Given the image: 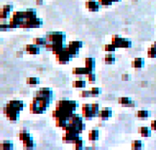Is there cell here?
<instances>
[{
    "instance_id": "83f0119b",
    "label": "cell",
    "mask_w": 156,
    "mask_h": 150,
    "mask_svg": "<svg viewBox=\"0 0 156 150\" xmlns=\"http://www.w3.org/2000/svg\"><path fill=\"white\" fill-rule=\"evenodd\" d=\"M86 78H87V83H89V84H95V81H97V76H95V73H94V71L89 73V74H87Z\"/></svg>"
},
{
    "instance_id": "277c9868",
    "label": "cell",
    "mask_w": 156,
    "mask_h": 150,
    "mask_svg": "<svg viewBox=\"0 0 156 150\" xmlns=\"http://www.w3.org/2000/svg\"><path fill=\"white\" fill-rule=\"evenodd\" d=\"M23 107H25V102L22 99H12L7 102L5 109H3V114H5V117L8 121L16 122L20 119V114H22Z\"/></svg>"
},
{
    "instance_id": "484cf974",
    "label": "cell",
    "mask_w": 156,
    "mask_h": 150,
    "mask_svg": "<svg viewBox=\"0 0 156 150\" xmlns=\"http://www.w3.org/2000/svg\"><path fill=\"white\" fill-rule=\"evenodd\" d=\"M13 147H15V144L12 142V140H3V142L0 144V148L2 150H12Z\"/></svg>"
},
{
    "instance_id": "ac0fdd59",
    "label": "cell",
    "mask_w": 156,
    "mask_h": 150,
    "mask_svg": "<svg viewBox=\"0 0 156 150\" xmlns=\"http://www.w3.org/2000/svg\"><path fill=\"white\" fill-rule=\"evenodd\" d=\"M132 68L133 69H141V68H145V59L143 58H135L132 61Z\"/></svg>"
},
{
    "instance_id": "5bb4252c",
    "label": "cell",
    "mask_w": 156,
    "mask_h": 150,
    "mask_svg": "<svg viewBox=\"0 0 156 150\" xmlns=\"http://www.w3.org/2000/svg\"><path fill=\"white\" fill-rule=\"evenodd\" d=\"M86 8L89 12H92V13H97V12L102 8V5H100L99 0H87V2H86Z\"/></svg>"
},
{
    "instance_id": "ffe728a7",
    "label": "cell",
    "mask_w": 156,
    "mask_h": 150,
    "mask_svg": "<svg viewBox=\"0 0 156 150\" xmlns=\"http://www.w3.org/2000/svg\"><path fill=\"white\" fill-rule=\"evenodd\" d=\"M38 84H40V79H38L36 76H30V78H27V86H28V88H38Z\"/></svg>"
},
{
    "instance_id": "9a60e30c",
    "label": "cell",
    "mask_w": 156,
    "mask_h": 150,
    "mask_svg": "<svg viewBox=\"0 0 156 150\" xmlns=\"http://www.w3.org/2000/svg\"><path fill=\"white\" fill-rule=\"evenodd\" d=\"M87 78H84V76H77V78L74 79V83H73V86L76 89H86L87 88Z\"/></svg>"
},
{
    "instance_id": "d590c367",
    "label": "cell",
    "mask_w": 156,
    "mask_h": 150,
    "mask_svg": "<svg viewBox=\"0 0 156 150\" xmlns=\"http://www.w3.org/2000/svg\"><path fill=\"white\" fill-rule=\"evenodd\" d=\"M113 2H115V3H117V2H120V0H113Z\"/></svg>"
},
{
    "instance_id": "cb8c5ba5",
    "label": "cell",
    "mask_w": 156,
    "mask_h": 150,
    "mask_svg": "<svg viewBox=\"0 0 156 150\" xmlns=\"http://www.w3.org/2000/svg\"><path fill=\"white\" fill-rule=\"evenodd\" d=\"M104 61L105 64H113L117 61V58H115V53H105V58H104Z\"/></svg>"
},
{
    "instance_id": "f546056e",
    "label": "cell",
    "mask_w": 156,
    "mask_h": 150,
    "mask_svg": "<svg viewBox=\"0 0 156 150\" xmlns=\"http://www.w3.org/2000/svg\"><path fill=\"white\" fill-rule=\"evenodd\" d=\"M143 147H145L143 140H133L132 142V148H143Z\"/></svg>"
},
{
    "instance_id": "7a4b0ae2",
    "label": "cell",
    "mask_w": 156,
    "mask_h": 150,
    "mask_svg": "<svg viewBox=\"0 0 156 150\" xmlns=\"http://www.w3.org/2000/svg\"><path fill=\"white\" fill-rule=\"evenodd\" d=\"M77 101H71V99H62L59 101L56 104V111L53 112V117H54V121H56V126L62 129V126H64V122H66V119L67 117H71L76 111H77Z\"/></svg>"
},
{
    "instance_id": "d6a6232c",
    "label": "cell",
    "mask_w": 156,
    "mask_h": 150,
    "mask_svg": "<svg viewBox=\"0 0 156 150\" xmlns=\"http://www.w3.org/2000/svg\"><path fill=\"white\" fill-rule=\"evenodd\" d=\"M73 145H74V148H82V147H84V142H82V139H81V137H79V139L76 140V142H74Z\"/></svg>"
},
{
    "instance_id": "603a6c76",
    "label": "cell",
    "mask_w": 156,
    "mask_h": 150,
    "mask_svg": "<svg viewBox=\"0 0 156 150\" xmlns=\"http://www.w3.org/2000/svg\"><path fill=\"white\" fill-rule=\"evenodd\" d=\"M33 43H36L38 46H41V48H46V45H48V40H46V36H36Z\"/></svg>"
},
{
    "instance_id": "e575fe53",
    "label": "cell",
    "mask_w": 156,
    "mask_h": 150,
    "mask_svg": "<svg viewBox=\"0 0 156 150\" xmlns=\"http://www.w3.org/2000/svg\"><path fill=\"white\" fill-rule=\"evenodd\" d=\"M150 127H151V130H153V132H156V119H154V121H151Z\"/></svg>"
},
{
    "instance_id": "44dd1931",
    "label": "cell",
    "mask_w": 156,
    "mask_h": 150,
    "mask_svg": "<svg viewBox=\"0 0 156 150\" xmlns=\"http://www.w3.org/2000/svg\"><path fill=\"white\" fill-rule=\"evenodd\" d=\"M84 66L87 68L89 71H95V59L94 58H86V63H84Z\"/></svg>"
},
{
    "instance_id": "d6986e66",
    "label": "cell",
    "mask_w": 156,
    "mask_h": 150,
    "mask_svg": "<svg viewBox=\"0 0 156 150\" xmlns=\"http://www.w3.org/2000/svg\"><path fill=\"white\" fill-rule=\"evenodd\" d=\"M119 104L123 106V107H135V102L130 99V97H120V99H119Z\"/></svg>"
},
{
    "instance_id": "e0dca14e",
    "label": "cell",
    "mask_w": 156,
    "mask_h": 150,
    "mask_svg": "<svg viewBox=\"0 0 156 150\" xmlns=\"http://www.w3.org/2000/svg\"><path fill=\"white\" fill-rule=\"evenodd\" d=\"M89 73H92V71H89L86 66H77V68H74V69H73V74L74 76H84V78H86Z\"/></svg>"
},
{
    "instance_id": "30bf717a",
    "label": "cell",
    "mask_w": 156,
    "mask_h": 150,
    "mask_svg": "<svg viewBox=\"0 0 156 150\" xmlns=\"http://www.w3.org/2000/svg\"><path fill=\"white\" fill-rule=\"evenodd\" d=\"M81 137V134L79 132H76V130H71V129H67V130H64V137H62V140L67 144H74L76 140Z\"/></svg>"
},
{
    "instance_id": "5b68a950",
    "label": "cell",
    "mask_w": 156,
    "mask_h": 150,
    "mask_svg": "<svg viewBox=\"0 0 156 150\" xmlns=\"http://www.w3.org/2000/svg\"><path fill=\"white\" fill-rule=\"evenodd\" d=\"M99 111H100V106L97 102H92V104H82V117L86 121H92L99 115Z\"/></svg>"
},
{
    "instance_id": "6da1fadb",
    "label": "cell",
    "mask_w": 156,
    "mask_h": 150,
    "mask_svg": "<svg viewBox=\"0 0 156 150\" xmlns=\"http://www.w3.org/2000/svg\"><path fill=\"white\" fill-rule=\"evenodd\" d=\"M53 91L49 88H41L38 89V92L35 94V97H33L31 104H30V111L31 114H44L46 111H48L49 104L53 102Z\"/></svg>"
},
{
    "instance_id": "7c38bea8",
    "label": "cell",
    "mask_w": 156,
    "mask_h": 150,
    "mask_svg": "<svg viewBox=\"0 0 156 150\" xmlns=\"http://www.w3.org/2000/svg\"><path fill=\"white\" fill-rule=\"evenodd\" d=\"M66 46H67V48H69L71 51H73V54H74V56H77V54H79V51L82 50V41L74 40V41H69Z\"/></svg>"
},
{
    "instance_id": "2e32d148",
    "label": "cell",
    "mask_w": 156,
    "mask_h": 150,
    "mask_svg": "<svg viewBox=\"0 0 156 150\" xmlns=\"http://www.w3.org/2000/svg\"><path fill=\"white\" fill-rule=\"evenodd\" d=\"M138 134H140L143 139H148V137H151V134H153V130H151L150 126H141V127H138Z\"/></svg>"
},
{
    "instance_id": "4316f807",
    "label": "cell",
    "mask_w": 156,
    "mask_h": 150,
    "mask_svg": "<svg viewBox=\"0 0 156 150\" xmlns=\"http://www.w3.org/2000/svg\"><path fill=\"white\" fill-rule=\"evenodd\" d=\"M104 50H105V53H115V51H117V46L110 41L108 45H105V46H104Z\"/></svg>"
},
{
    "instance_id": "52a82bcc",
    "label": "cell",
    "mask_w": 156,
    "mask_h": 150,
    "mask_svg": "<svg viewBox=\"0 0 156 150\" xmlns=\"http://www.w3.org/2000/svg\"><path fill=\"white\" fill-rule=\"evenodd\" d=\"M112 43L117 46V50H119V48H123V50H130V48H132V41H130L128 38L120 36V35H113L112 36Z\"/></svg>"
},
{
    "instance_id": "9c48e42d",
    "label": "cell",
    "mask_w": 156,
    "mask_h": 150,
    "mask_svg": "<svg viewBox=\"0 0 156 150\" xmlns=\"http://www.w3.org/2000/svg\"><path fill=\"white\" fill-rule=\"evenodd\" d=\"M12 13H13V5H12V3L3 5L2 8H0V21H2V23H8Z\"/></svg>"
},
{
    "instance_id": "7402d4cb",
    "label": "cell",
    "mask_w": 156,
    "mask_h": 150,
    "mask_svg": "<svg viewBox=\"0 0 156 150\" xmlns=\"http://www.w3.org/2000/svg\"><path fill=\"white\" fill-rule=\"evenodd\" d=\"M99 137H100L99 129H92V130L89 132V140H90V142H97V140H99Z\"/></svg>"
},
{
    "instance_id": "836d02e7",
    "label": "cell",
    "mask_w": 156,
    "mask_h": 150,
    "mask_svg": "<svg viewBox=\"0 0 156 150\" xmlns=\"http://www.w3.org/2000/svg\"><path fill=\"white\" fill-rule=\"evenodd\" d=\"M5 30H10L8 23H2V21H0V32H5Z\"/></svg>"
},
{
    "instance_id": "8992f818",
    "label": "cell",
    "mask_w": 156,
    "mask_h": 150,
    "mask_svg": "<svg viewBox=\"0 0 156 150\" xmlns=\"http://www.w3.org/2000/svg\"><path fill=\"white\" fill-rule=\"evenodd\" d=\"M56 58H58V63H59V64H67L71 59L76 58V56L73 54V51L67 48V46H64V48H62L59 53H56Z\"/></svg>"
},
{
    "instance_id": "ba28073f",
    "label": "cell",
    "mask_w": 156,
    "mask_h": 150,
    "mask_svg": "<svg viewBox=\"0 0 156 150\" xmlns=\"http://www.w3.org/2000/svg\"><path fill=\"white\" fill-rule=\"evenodd\" d=\"M18 137H20V140H22V144H23V147L25 148H33L35 147V142H33V137H31V134L28 130H20V134H18Z\"/></svg>"
},
{
    "instance_id": "1f68e13d",
    "label": "cell",
    "mask_w": 156,
    "mask_h": 150,
    "mask_svg": "<svg viewBox=\"0 0 156 150\" xmlns=\"http://www.w3.org/2000/svg\"><path fill=\"white\" fill-rule=\"evenodd\" d=\"M89 91H90V96H99V94L102 92V91H100V88H97V86H92Z\"/></svg>"
},
{
    "instance_id": "4dcf8cb0",
    "label": "cell",
    "mask_w": 156,
    "mask_h": 150,
    "mask_svg": "<svg viewBox=\"0 0 156 150\" xmlns=\"http://www.w3.org/2000/svg\"><path fill=\"white\" fill-rule=\"evenodd\" d=\"M99 2H100V5H102V7H105V8L112 7L113 3H115V2H113V0H99Z\"/></svg>"
},
{
    "instance_id": "3957f363",
    "label": "cell",
    "mask_w": 156,
    "mask_h": 150,
    "mask_svg": "<svg viewBox=\"0 0 156 150\" xmlns=\"http://www.w3.org/2000/svg\"><path fill=\"white\" fill-rule=\"evenodd\" d=\"M46 40H48V45L46 48L51 50L54 54L59 53V51L66 46V35L62 32H51L46 35Z\"/></svg>"
},
{
    "instance_id": "f1b7e54d",
    "label": "cell",
    "mask_w": 156,
    "mask_h": 150,
    "mask_svg": "<svg viewBox=\"0 0 156 150\" xmlns=\"http://www.w3.org/2000/svg\"><path fill=\"white\" fill-rule=\"evenodd\" d=\"M148 58H153V59L156 58V43L148 48Z\"/></svg>"
},
{
    "instance_id": "8fae6325",
    "label": "cell",
    "mask_w": 156,
    "mask_h": 150,
    "mask_svg": "<svg viewBox=\"0 0 156 150\" xmlns=\"http://www.w3.org/2000/svg\"><path fill=\"white\" fill-rule=\"evenodd\" d=\"M25 53L30 54V56H38L41 53V46H38L36 43H31V45L25 46Z\"/></svg>"
},
{
    "instance_id": "4fadbf2b",
    "label": "cell",
    "mask_w": 156,
    "mask_h": 150,
    "mask_svg": "<svg viewBox=\"0 0 156 150\" xmlns=\"http://www.w3.org/2000/svg\"><path fill=\"white\" fill-rule=\"evenodd\" d=\"M112 115H113V111L110 109V107H102V109L99 111V115H97V117H99L102 122H105V121H108Z\"/></svg>"
},
{
    "instance_id": "d4e9b609",
    "label": "cell",
    "mask_w": 156,
    "mask_h": 150,
    "mask_svg": "<svg viewBox=\"0 0 156 150\" xmlns=\"http://www.w3.org/2000/svg\"><path fill=\"white\" fill-rule=\"evenodd\" d=\"M136 117H138V119H141V121H145V119H150V111L140 109V111L136 112Z\"/></svg>"
}]
</instances>
